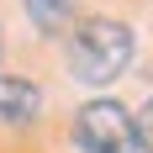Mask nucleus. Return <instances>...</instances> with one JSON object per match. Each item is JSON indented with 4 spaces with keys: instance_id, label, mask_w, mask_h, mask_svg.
<instances>
[{
    "instance_id": "obj_1",
    "label": "nucleus",
    "mask_w": 153,
    "mask_h": 153,
    "mask_svg": "<svg viewBox=\"0 0 153 153\" xmlns=\"http://www.w3.org/2000/svg\"><path fill=\"white\" fill-rule=\"evenodd\" d=\"M127 63H132V32H127L122 21L90 16V21L74 27V37H69V69H74V79H85V85H111Z\"/></svg>"
},
{
    "instance_id": "obj_2",
    "label": "nucleus",
    "mask_w": 153,
    "mask_h": 153,
    "mask_svg": "<svg viewBox=\"0 0 153 153\" xmlns=\"http://www.w3.org/2000/svg\"><path fill=\"white\" fill-rule=\"evenodd\" d=\"M74 143L85 153H137V127L116 100H90L74 116Z\"/></svg>"
},
{
    "instance_id": "obj_3",
    "label": "nucleus",
    "mask_w": 153,
    "mask_h": 153,
    "mask_svg": "<svg viewBox=\"0 0 153 153\" xmlns=\"http://www.w3.org/2000/svg\"><path fill=\"white\" fill-rule=\"evenodd\" d=\"M37 111H42V90L37 85H27V79H0V122L21 127Z\"/></svg>"
},
{
    "instance_id": "obj_4",
    "label": "nucleus",
    "mask_w": 153,
    "mask_h": 153,
    "mask_svg": "<svg viewBox=\"0 0 153 153\" xmlns=\"http://www.w3.org/2000/svg\"><path fill=\"white\" fill-rule=\"evenodd\" d=\"M32 16V27L42 32V37H63L69 21H74V0H21Z\"/></svg>"
},
{
    "instance_id": "obj_5",
    "label": "nucleus",
    "mask_w": 153,
    "mask_h": 153,
    "mask_svg": "<svg viewBox=\"0 0 153 153\" xmlns=\"http://www.w3.org/2000/svg\"><path fill=\"white\" fill-rule=\"evenodd\" d=\"M132 127H137V148H143V153H153V100L132 116Z\"/></svg>"
},
{
    "instance_id": "obj_6",
    "label": "nucleus",
    "mask_w": 153,
    "mask_h": 153,
    "mask_svg": "<svg viewBox=\"0 0 153 153\" xmlns=\"http://www.w3.org/2000/svg\"><path fill=\"white\" fill-rule=\"evenodd\" d=\"M0 53H5V42H0Z\"/></svg>"
}]
</instances>
